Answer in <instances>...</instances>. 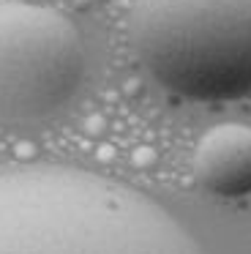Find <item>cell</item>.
Instances as JSON below:
<instances>
[{"label": "cell", "mask_w": 251, "mask_h": 254, "mask_svg": "<svg viewBox=\"0 0 251 254\" xmlns=\"http://www.w3.org/2000/svg\"><path fill=\"white\" fill-rule=\"evenodd\" d=\"M0 254H207L156 199L65 164L0 170Z\"/></svg>", "instance_id": "obj_1"}, {"label": "cell", "mask_w": 251, "mask_h": 254, "mask_svg": "<svg viewBox=\"0 0 251 254\" xmlns=\"http://www.w3.org/2000/svg\"><path fill=\"white\" fill-rule=\"evenodd\" d=\"M131 39L145 71L180 99L251 96V0H134Z\"/></svg>", "instance_id": "obj_2"}, {"label": "cell", "mask_w": 251, "mask_h": 254, "mask_svg": "<svg viewBox=\"0 0 251 254\" xmlns=\"http://www.w3.org/2000/svg\"><path fill=\"white\" fill-rule=\"evenodd\" d=\"M85 50L74 22L49 6L0 3V126L58 115L79 90Z\"/></svg>", "instance_id": "obj_3"}, {"label": "cell", "mask_w": 251, "mask_h": 254, "mask_svg": "<svg viewBox=\"0 0 251 254\" xmlns=\"http://www.w3.org/2000/svg\"><path fill=\"white\" fill-rule=\"evenodd\" d=\"M194 178L216 197L251 194V126L221 123L194 150Z\"/></svg>", "instance_id": "obj_4"}]
</instances>
